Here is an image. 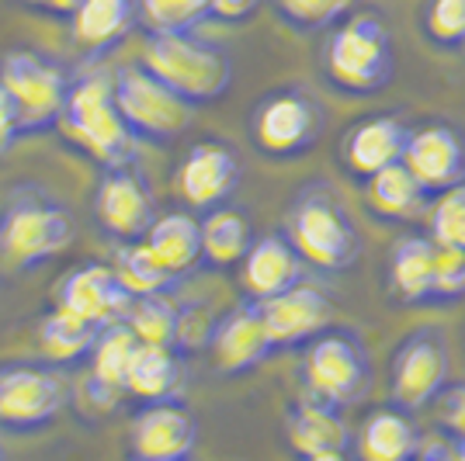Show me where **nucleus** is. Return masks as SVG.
Segmentation results:
<instances>
[{
	"label": "nucleus",
	"instance_id": "423d86ee",
	"mask_svg": "<svg viewBox=\"0 0 465 461\" xmlns=\"http://www.w3.org/2000/svg\"><path fill=\"white\" fill-rule=\"evenodd\" d=\"M299 378L302 399L344 413L365 396L371 382V365L361 337L354 329H323L302 350Z\"/></svg>",
	"mask_w": 465,
	"mask_h": 461
},
{
	"label": "nucleus",
	"instance_id": "39448f33",
	"mask_svg": "<svg viewBox=\"0 0 465 461\" xmlns=\"http://www.w3.org/2000/svg\"><path fill=\"white\" fill-rule=\"evenodd\" d=\"M285 240L302 264L320 270H348L361 253V232L354 219L323 184H310L295 194L285 215Z\"/></svg>",
	"mask_w": 465,
	"mask_h": 461
},
{
	"label": "nucleus",
	"instance_id": "6ab92c4d",
	"mask_svg": "<svg viewBox=\"0 0 465 461\" xmlns=\"http://www.w3.org/2000/svg\"><path fill=\"white\" fill-rule=\"evenodd\" d=\"M407 122L392 112L358 118L341 139V163L348 167L351 177L369 181L371 173L400 163L403 146H407Z\"/></svg>",
	"mask_w": 465,
	"mask_h": 461
},
{
	"label": "nucleus",
	"instance_id": "a19ab883",
	"mask_svg": "<svg viewBox=\"0 0 465 461\" xmlns=\"http://www.w3.org/2000/svg\"><path fill=\"white\" fill-rule=\"evenodd\" d=\"M261 7V0H209V18L226 21V25H243L251 21Z\"/></svg>",
	"mask_w": 465,
	"mask_h": 461
},
{
	"label": "nucleus",
	"instance_id": "7ed1b4c3",
	"mask_svg": "<svg viewBox=\"0 0 465 461\" xmlns=\"http://www.w3.org/2000/svg\"><path fill=\"white\" fill-rule=\"evenodd\" d=\"M139 66L163 80L188 104H215L232 87V59L223 45L194 32H146Z\"/></svg>",
	"mask_w": 465,
	"mask_h": 461
},
{
	"label": "nucleus",
	"instance_id": "6e6552de",
	"mask_svg": "<svg viewBox=\"0 0 465 461\" xmlns=\"http://www.w3.org/2000/svg\"><path fill=\"white\" fill-rule=\"evenodd\" d=\"M0 83L18 104L21 135L56 129L70 91V74L63 70V63L35 49H11L0 59Z\"/></svg>",
	"mask_w": 465,
	"mask_h": 461
},
{
	"label": "nucleus",
	"instance_id": "ea45409f",
	"mask_svg": "<svg viewBox=\"0 0 465 461\" xmlns=\"http://www.w3.org/2000/svg\"><path fill=\"white\" fill-rule=\"evenodd\" d=\"M21 139V122H18V104L7 94V87L0 83V156L7 153Z\"/></svg>",
	"mask_w": 465,
	"mask_h": 461
},
{
	"label": "nucleus",
	"instance_id": "4468645a",
	"mask_svg": "<svg viewBox=\"0 0 465 461\" xmlns=\"http://www.w3.org/2000/svg\"><path fill=\"white\" fill-rule=\"evenodd\" d=\"M400 163L430 198L465 184V135L451 122H420L407 132Z\"/></svg>",
	"mask_w": 465,
	"mask_h": 461
},
{
	"label": "nucleus",
	"instance_id": "473e14b6",
	"mask_svg": "<svg viewBox=\"0 0 465 461\" xmlns=\"http://www.w3.org/2000/svg\"><path fill=\"white\" fill-rule=\"evenodd\" d=\"M146 32H194L209 18V0H136Z\"/></svg>",
	"mask_w": 465,
	"mask_h": 461
},
{
	"label": "nucleus",
	"instance_id": "f03ea898",
	"mask_svg": "<svg viewBox=\"0 0 465 461\" xmlns=\"http://www.w3.org/2000/svg\"><path fill=\"white\" fill-rule=\"evenodd\" d=\"M327 32L320 63L330 87L351 97L386 91L396 74V53L386 21L375 11H351Z\"/></svg>",
	"mask_w": 465,
	"mask_h": 461
},
{
	"label": "nucleus",
	"instance_id": "bb28decb",
	"mask_svg": "<svg viewBox=\"0 0 465 461\" xmlns=\"http://www.w3.org/2000/svg\"><path fill=\"white\" fill-rule=\"evenodd\" d=\"M202 226V264L209 268H240V260L253 247V222L243 209L219 205L205 211V219H198Z\"/></svg>",
	"mask_w": 465,
	"mask_h": 461
},
{
	"label": "nucleus",
	"instance_id": "4c0bfd02",
	"mask_svg": "<svg viewBox=\"0 0 465 461\" xmlns=\"http://www.w3.org/2000/svg\"><path fill=\"white\" fill-rule=\"evenodd\" d=\"M438 406V427L451 441H465V382L445 385V392L434 399Z\"/></svg>",
	"mask_w": 465,
	"mask_h": 461
},
{
	"label": "nucleus",
	"instance_id": "e433bc0d",
	"mask_svg": "<svg viewBox=\"0 0 465 461\" xmlns=\"http://www.w3.org/2000/svg\"><path fill=\"white\" fill-rule=\"evenodd\" d=\"M438 306H451L465 299V253L438 243Z\"/></svg>",
	"mask_w": 465,
	"mask_h": 461
},
{
	"label": "nucleus",
	"instance_id": "a211bd4d",
	"mask_svg": "<svg viewBox=\"0 0 465 461\" xmlns=\"http://www.w3.org/2000/svg\"><path fill=\"white\" fill-rule=\"evenodd\" d=\"M257 309H261V319H264L274 350L278 347H306L312 337H320L333 323L330 299L310 285H295L274 299H264V302H257Z\"/></svg>",
	"mask_w": 465,
	"mask_h": 461
},
{
	"label": "nucleus",
	"instance_id": "412c9836",
	"mask_svg": "<svg viewBox=\"0 0 465 461\" xmlns=\"http://www.w3.org/2000/svg\"><path fill=\"white\" fill-rule=\"evenodd\" d=\"M302 285V257L292 250L285 232H268L253 240L247 257L240 260V289L251 302H264L282 291Z\"/></svg>",
	"mask_w": 465,
	"mask_h": 461
},
{
	"label": "nucleus",
	"instance_id": "9b49d317",
	"mask_svg": "<svg viewBox=\"0 0 465 461\" xmlns=\"http://www.w3.org/2000/svg\"><path fill=\"white\" fill-rule=\"evenodd\" d=\"M448 375H451V354H448L445 333L434 327L410 333L407 340L396 347L392 365H389L392 403L407 413L434 406V399L445 392Z\"/></svg>",
	"mask_w": 465,
	"mask_h": 461
},
{
	"label": "nucleus",
	"instance_id": "c756f323",
	"mask_svg": "<svg viewBox=\"0 0 465 461\" xmlns=\"http://www.w3.org/2000/svg\"><path fill=\"white\" fill-rule=\"evenodd\" d=\"M97 333L101 329L94 323L53 306V312H45L39 323V347L45 350V358L56 361V365H77L91 354Z\"/></svg>",
	"mask_w": 465,
	"mask_h": 461
},
{
	"label": "nucleus",
	"instance_id": "58836bf2",
	"mask_svg": "<svg viewBox=\"0 0 465 461\" xmlns=\"http://www.w3.org/2000/svg\"><path fill=\"white\" fill-rule=\"evenodd\" d=\"M213 316L205 306H188L177 309V344L174 350H194V347L209 344V333H213Z\"/></svg>",
	"mask_w": 465,
	"mask_h": 461
},
{
	"label": "nucleus",
	"instance_id": "393cba45",
	"mask_svg": "<svg viewBox=\"0 0 465 461\" xmlns=\"http://www.w3.org/2000/svg\"><path fill=\"white\" fill-rule=\"evenodd\" d=\"M139 340L125 323L104 327L97 333L94 347L87 354L91 361V378H87V396L97 406H115L125 396V378H129V365L136 354Z\"/></svg>",
	"mask_w": 465,
	"mask_h": 461
},
{
	"label": "nucleus",
	"instance_id": "c03bdc74",
	"mask_svg": "<svg viewBox=\"0 0 465 461\" xmlns=\"http://www.w3.org/2000/svg\"><path fill=\"white\" fill-rule=\"evenodd\" d=\"M306 461H348V451L344 455H320V458H306Z\"/></svg>",
	"mask_w": 465,
	"mask_h": 461
},
{
	"label": "nucleus",
	"instance_id": "aec40b11",
	"mask_svg": "<svg viewBox=\"0 0 465 461\" xmlns=\"http://www.w3.org/2000/svg\"><path fill=\"white\" fill-rule=\"evenodd\" d=\"M386 285L400 306H438V243L420 232H407L392 243L386 260Z\"/></svg>",
	"mask_w": 465,
	"mask_h": 461
},
{
	"label": "nucleus",
	"instance_id": "72a5a7b5",
	"mask_svg": "<svg viewBox=\"0 0 465 461\" xmlns=\"http://www.w3.org/2000/svg\"><path fill=\"white\" fill-rule=\"evenodd\" d=\"M272 7L295 32H327L351 15L354 0H272Z\"/></svg>",
	"mask_w": 465,
	"mask_h": 461
},
{
	"label": "nucleus",
	"instance_id": "20e7f679",
	"mask_svg": "<svg viewBox=\"0 0 465 461\" xmlns=\"http://www.w3.org/2000/svg\"><path fill=\"white\" fill-rule=\"evenodd\" d=\"M74 243V215L39 184H18L0 211V264L35 270Z\"/></svg>",
	"mask_w": 465,
	"mask_h": 461
},
{
	"label": "nucleus",
	"instance_id": "f257e3e1",
	"mask_svg": "<svg viewBox=\"0 0 465 461\" xmlns=\"http://www.w3.org/2000/svg\"><path fill=\"white\" fill-rule=\"evenodd\" d=\"M59 132L66 135L84 156H91L101 171L133 167L136 163V135L122 122L112 91V74L91 70L70 77V91L63 101Z\"/></svg>",
	"mask_w": 465,
	"mask_h": 461
},
{
	"label": "nucleus",
	"instance_id": "9d476101",
	"mask_svg": "<svg viewBox=\"0 0 465 461\" xmlns=\"http://www.w3.org/2000/svg\"><path fill=\"white\" fill-rule=\"evenodd\" d=\"M70 399V385L53 365H0V430L28 434L53 423Z\"/></svg>",
	"mask_w": 465,
	"mask_h": 461
},
{
	"label": "nucleus",
	"instance_id": "dca6fc26",
	"mask_svg": "<svg viewBox=\"0 0 465 461\" xmlns=\"http://www.w3.org/2000/svg\"><path fill=\"white\" fill-rule=\"evenodd\" d=\"M56 306L94 323L97 329H104L125 319L133 295L122 289L112 264L91 260V264H80L70 274H63V281L56 285Z\"/></svg>",
	"mask_w": 465,
	"mask_h": 461
},
{
	"label": "nucleus",
	"instance_id": "b1692460",
	"mask_svg": "<svg viewBox=\"0 0 465 461\" xmlns=\"http://www.w3.org/2000/svg\"><path fill=\"white\" fill-rule=\"evenodd\" d=\"M420 430L407 409L382 406L371 409L354 434V455L358 461H410L420 451Z\"/></svg>",
	"mask_w": 465,
	"mask_h": 461
},
{
	"label": "nucleus",
	"instance_id": "5701e85b",
	"mask_svg": "<svg viewBox=\"0 0 465 461\" xmlns=\"http://www.w3.org/2000/svg\"><path fill=\"white\" fill-rule=\"evenodd\" d=\"M285 441L299 458H320V455H344L351 434L344 427L341 409L299 399L285 413Z\"/></svg>",
	"mask_w": 465,
	"mask_h": 461
},
{
	"label": "nucleus",
	"instance_id": "c9c22d12",
	"mask_svg": "<svg viewBox=\"0 0 465 461\" xmlns=\"http://www.w3.org/2000/svg\"><path fill=\"white\" fill-rule=\"evenodd\" d=\"M424 35L441 49L465 45V0H427Z\"/></svg>",
	"mask_w": 465,
	"mask_h": 461
},
{
	"label": "nucleus",
	"instance_id": "0eeeda50",
	"mask_svg": "<svg viewBox=\"0 0 465 461\" xmlns=\"http://www.w3.org/2000/svg\"><path fill=\"white\" fill-rule=\"evenodd\" d=\"M112 91H115V104L122 122L143 142L171 146L192 125V104L184 97H177L163 80H156L139 63L118 66L115 74H112Z\"/></svg>",
	"mask_w": 465,
	"mask_h": 461
},
{
	"label": "nucleus",
	"instance_id": "ddd939ff",
	"mask_svg": "<svg viewBox=\"0 0 465 461\" xmlns=\"http://www.w3.org/2000/svg\"><path fill=\"white\" fill-rule=\"evenodd\" d=\"M240 153L223 139H202L184 153L174 173V191L192 211H213L226 205L240 188Z\"/></svg>",
	"mask_w": 465,
	"mask_h": 461
},
{
	"label": "nucleus",
	"instance_id": "c85d7f7f",
	"mask_svg": "<svg viewBox=\"0 0 465 461\" xmlns=\"http://www.w3.org/2000/svg\"><path fill=\"white\" fill-rule=\"evenodd\" d=\"M181 382H184V371L177 361V350L139 344L125 378V396H133L139 403H171L181 392Z\"/></svg>",
	"mask_w": 465,
	"mask_h": 461
},
{
	"label": "nucleus",
	"instance_id": "a878e982",
	"mask_svg": "<svg viewBox=\"0 0 465 461\" xmlns=\"http://www.w3.org/2000/svg\"><path fill=\"white\" fill-rule=\"evenodd\" d=\"M143 243L153 250L156 260L174 278H184L202 264V226L192 211L156 215L153 226L143 236Z\"/></svg>",
	"mask_w": 465,
	"mask_h": 461
},
{
	"label": "nucleus",
	"instance_id": "2f4dec72",
	"mask_svg": "<svg viewBox=\"0 0 465 461\" xmlns=\"http://www.w3.org/2000/svg\"><path fill=\"white\" fill-rule=\"evenodd\" d=\"M125 327L133 329L139 344L146 347H171L177 344V306L167 302L163 295H143L133 299V306L122 319Z\"/></svg>",
	"mask_w": 465,
	"mask_h": 461
},
{
	"label": "nucleus",
	"instance_id": "f8f14e48",
	"mask_svg": "<svg viewBox=\"0 0 465 461\" xmlns=\"http://www.w3.org/2000/svg\"><path fill=\"white\" fill-rule=\"evenodd\" d=\"M91 211L104 236H112L118 243H136L153 226L156 201L146 177L136 167H115L101 173Z\"/></svg>",
	"mask_w": 465,
	"mask_h": 461
},
{
	"label": "nucleus",
	"instance_id": "f704fd0d",
	"mask_svg": "<svg viewBox=\"0 0 465 461\" xmlns=\"http://www.w3.org/2000/svg\"><path fill=\"white\" fill-rule=\"evenodd\" d=\"M430 240L465 253V184L434 194L430 201Z\"/></svg>",
	"mask_w": 465,
	"mask_h": 461
},
{
	"label": "nucleus",
	"instance_id": "a18cd8bd",
	"mask_svg": "<svg viewBox=\"0 0 465 461\" xmlns=\"http://www.w3.org/2000/svg\"><path fill=\"white\" fill-rule=\"evenodd\" d=\"M451 461H465V441L455 444V451H451Z\"/></svg>",
	"mask_w": 465,
	"mask_h": 461
},
{
	"label": "nucleus",
	"instance_id": "49530a36",
	"mask_svg": "<svg viewBox=\"0 0 465 461\" xmlns=\"http://www.w3.org/2000/svg\"><path fill=\"white\" fill-rule=\"evenodd\" d=\"M0 461H7V458H4V447H0Z\"/></svg>",
	"mask_w": 465,
	"mask_h": 461
},
{
	"label": "nucleus",
	"instance_id": "f3484780",
	"mask_svg": "<svg viewBox=\"0 0 465 461\" xmlns=\"http://www.w3.org/2000/svg\"><path fill=\"white\" fill-rule=\"evenodd\" d=\"M205 350L219 375H243V371H253L261 361H268L274 347L268 340L257 302L247 299V302L232 306L230 312H223L213 323Z\"/></svg>",
	"mask_w": 465,
	"mask_h": 461
},
{
	"label": "nucleus",
	"instance_id": "1a4fd4ad",
	"mask_svg": "<svg viewBox=\"0 0 465 461\" xmlns=\"http://www.w3.org/2000/svg\"><path fill=\"white\" fill-rule=\"evenodd\" d=\"M323 135V108L302 87H278L251 112L253 146L272 160H295Z\"/></svg>",
	"mask_w": 465,
	"mask_h": 461
},
{
	"label": "nucleus",
	"instance_id": "79ce46f5",
	"mask_svg": "<svg viewBox=\"0 0 465 461\" xmlns=\"http://www.w3.org/2000/svg\"><path fill=\"white\" fill-rule=\"evenodd\" d=\"M25 7H32V11H42V15H49V18H66L77 11L84 0H21Z\"/></svg>",
	"mask_w": 465,
	"mask_h": 461
},
{
	"label": "nucleus",
	"instance_id": "4be33fe9",
	"mask_svg": "<svg viewBox=\"0 0 465 461\" xmlns=\"http://www.w3.org/2000/svg\"><path fill=\"white\" fill-rule=\"evenodd\" d=\"M136 21V0H84L70 15V39L87 59H101L133 35Z\"/></svg>",
	"mask_w": 465,
	"mask_h": 461
},
{
	"label": "nucleus",
	"instance_id": "37998d69",
	"mask_svg": "<svg viewBox=\"0 0 465 461\" xmlns=\"http://www.w3.org/2000/svg\"><path fill=\"white\" fill-rule=\"evenodd\" d=\"M410 461H451V451L445 444H420V451Z\"/></svg>",
	"mask_w": 465,
	"mask_h": 461
},
{
	"label": "nucleus",
	"instance_id": "2eb2a0df",
	"mask_svg": "<svg viewBox=\"0 0 465 461\" xmlns=\"http://www.w3.org/2000/svg\"><path fill=\"white\" fill-rule=\"evenodd\" d=\"M198 444V420L184 406L146 403L129 423L133 461H188Z\"/></svg>",
	"mask_w": 465,
	"mask_h": 461
},
{
	"label": "nucleus",
	"instance_id": "cd10ccee",
	"mask_svg": "<svg viewBox=\"0 0 465 461\" xmlns=\"http://www.w3.org/2000/svg\"><path fill=\"white\" fill-rule=\"evenodd\" d=\"M365 201L382 222H413L427 211L430 194L417 184V177L403 163H392L365 181Z\"/></svg>",
	"mask_w": 465,
	"mask_h": 461
},
{
	"label": "nucleus",
	"instance_id": "7c9ffc66",
	"mask_svg": "<svg viewBox=\"0 0 465 461\" xmlns=\"http://www.w3.org/2000/svg\"><path fill=\"white\" fill-rule=\"evenodd\" d=\"M112 270H115L122 289L129 291L133 299H143V295H167V291L177 285L174 274L156 260L153 250H150L143 240H136V243H118Z\"/></svg>",
	"mask_w": 465,
	"mask_h": 461
}]
</instances>
